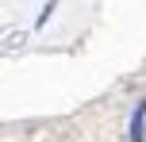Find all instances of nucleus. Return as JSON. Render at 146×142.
I'll list each match as a JSON object with an SVG mask.
<instances>
[{"instance_id": "1", "label": "nucleus", "mask_w": 146, "mask_h": 142, "mask_svg": "<svg viewBox=\"0 0 146 142\" xmlns=\"http://www.w3.org/2000/svg\"><path fill=\"white\" fill-rule=\"evenodd\" d=\"M146 138V100L135 104V115H131V127H127V142H142Z\"/></svg>"}, {"instance_id": "2", "label": "nucleus", "mask_w": 146, "mask_h": 142, "mask_svg": "<svg viewBox=\"0 0 146 142\" xmlns=\"http://www.w3.org/2000/svg\"><path fill=\"white\" fill-rule=\"evenodd\" d=\"M54 8H58V0H46V4H42V12H38V19H35V27H46V23H50Z\"/></svg>"}]
</instances>
